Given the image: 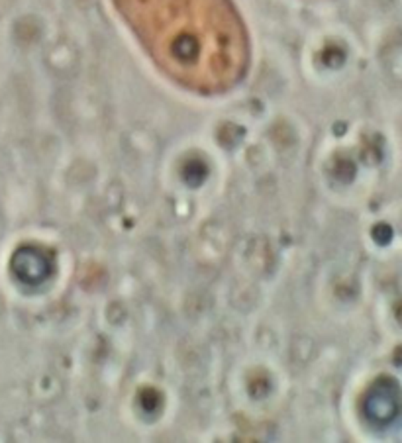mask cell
Wrapping results in <instances>:
<instances>
[{
    "instance_id": "cell-1",
    "label": "cell",
    "mask_w": 402,
    "mask_h": 443,
    "mask_svg": "<svg viewBox=\"0 0 402 443\" xmlns=\"http://www.w3.org/2000/svg\"><path fill=\"white\" fill-rule=\"evenodd\" d=\"M401 404L402 400L399 384H394L390 380H383L379 387L373 389V393L369 396L367 412H369V418H373L379 424H389L396 418Z\"/></svg>"
}]
</instances>
